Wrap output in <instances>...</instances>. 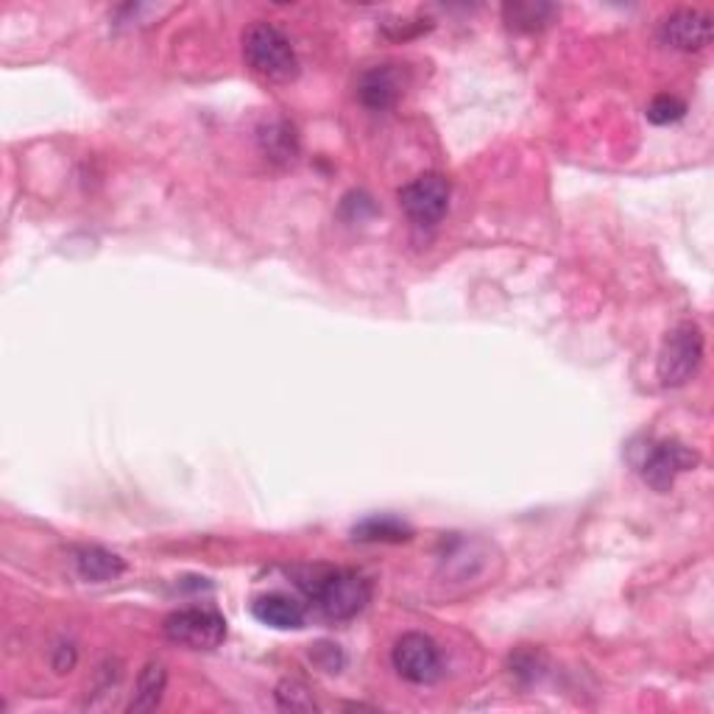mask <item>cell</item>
I'll return each mask as SVG.
<instances>
[{
  "label": "cell",
  "instance_id": "obj_1",
  "mask_svg": "<svg viewBox=\"0 0 714 714\" xmlns=\"http://www.w3.org/2000/svg\"><path fill=\"white\" fill-rule=\"evenodd\" d=\"M296 586L319 606L327 620H352L372 600V584L352 569H296Z\"/></svg>",
  "mask_w": 714,
  "mask_h": 714
},
{
  "label": "cell",
  "instance_id": "obj_2",
  "mask_svg": "<svg viewBox=\"0 0 714 714\" xmlns=\"http://www.w3.org/2000/svg\"><path fill=\"white\" fill-rule=\"evenodd\" d=\"M243 60L268 82H290L299 73V60L288 36L271 23H254L243 34Z\"/></svg>",
  "mask_w": 714,
  "mask_h": 714
},
{
  "label": "cell",
  "instance_id": "obj_3",
  "mask_svg": "<svg viewBox=\"0 0 714 714\" xmlns=\"http://www.w3.org/2000/svg\"><path fill=\"white\" fill-rule=\"evenodd\" d=\"M703 361V332L697 324L684 321L668 335L659 354V380L668 388H679L692 374L697 372Z\"/></svg>",
  "mask_w": 714,
  "mask_h": 714
},
{
  "label": "cell",
  "instance_id": "obj_4",
  "mask_svg": "<svg viewBox=\"0 0 714 714\" xmlns=\"http://www.w3.org/2000/svg\"><path fill=\"white\" fill-rule=\"evenodd\" d=\"M162 631L173 644H182V648L215 650L226 639V620L210 608H182L166 617Z\"/></svg>",
  "mask_w": 714,
  "mask_h": 714
},
{
  "label": "cell",
  "instance_id": "obj_5",
  "mask_svg": "<svg viewBox=\"0 0 714 714\" xmlns=\"http://www.w3.org/2000/svg\"><path fill=\"white\" fill-rule=\"evenodd\" d=\"M391 661H394L396 673L416 686L436 684L444 673L441 650L425 633H405L396 639Z\"/></svg>",
  "mask_w": 714,
  "mask_h": 714
},
{
  "label": "cell",
  "instance_id": "obj_6",
  "mask_svg": "<svg viewBox=\"0 0 714 714\" xmlns=\"http://www.w3.org/2000/svg\"><path fill=\"white\" fill-rule=\"evenodd\" d=\"M399 207L416 226H436L449 210V182L441 173H422L399 190Z\"/></svg>",
  "mask_w": 714,
  "mask_h": 714
},
{
  "label": "cell",
  "instance_id": "obj_7",
  "mask_svg": "<svg viewBox=\"0 0 714 714\" xmlns=\"http://www.w3.org/2000/svg\"><path fill=\"white\" fill-rule=\"evenodd\" d=\"M697 463V455L681 441H659L648 444L642 449V458L637 461L644 483L656 491H670L681 472L692 469Z\"/></svg>",
  "mask_w": 714,
  "mask_h": 714
},
{
  "label": "cell",
  "instance_id": "obj_8",
  "mask_svg": "<svg viewBox=\"0 0 714 714\" xmlns=\"http://www.w3.org/2000/svg\"><path fill=\"white\" fill-rule=\"evenodd\" d=\"M661 40L675 51H701L712 40V18L695 9H679L661 23Z\"/></svg>",
  "mask_w": 714,
  "mask_h": 714
},
{
  "label": "cell",
  "instance_id": "obj_9",
  "mask_svg": "<svg viewBox=\"0 0 714 714\" xmlns=\"http://www.w3.org/2000/svg\"><path fill=\"white\" fill-rule=\"evenodd\" d=\"M254 620L277 631H296L305 626V606L288 595H263L252 603Z\"/></svg>",
  "mask_w": 714,
  "mask_h": 714
},
{
  "label": "cell",
  "instance_id": "obj_10",
  "mask_svg": "<svg viewBox=\"0 0 714 714\" xmlns=\"http://www.w3.org/2000/svg\"><path fill=\"white\" fill-rule=\"evenodd\" d=\"M402 93V76L396 67L377 65L372 71L363 73L361 84H358V95L369 109H388L394 107L396 98Z\"/></svg>",
  "mask_w": 714,
  "mask_h": 714
},
{
  "label": "cell",
  "instance_id": "obj_11",
  "mask_svg": "<svg viewBox=\"0 0 714 714\" xmlns=\"http://www.w3.org/2000/svg\"><path fill=\"white\" fill-rule=\"evenodd\" d=\"M73 564H76L78 578L89 580V584H107V580L120 578L126 573L124 558L104 547H78L73 553Z\"/></svg>",
  "mask_w": 714,
  "mask_h": 714
},
{
  "label": "cell",
  "instance_id": "obj_12",
  "mask_svg": "<svg viewBox=\"0 0 714 714\" xmlns=\"http://www.w3.org/2000/svg\"><path fill=\"white\" fill-rule=\"evenodd\" d=\"M168 686V670L162 661H148L146 668L137 675L135 697L129 703V712H154L162 703V695H166Z\"/></svg>",
  "mask_w": 714,
  "mask_h": 714
},
{
  "label": "cell",
  "instance_id": "obj_13",
  "mask_svg": "<svg viewBox=\"0 0 714 714\" xmlns=\"http://www.w3.org/2000/svg\"><path fill=\"white\" fill-rule=\"evenodd\" d=\"M257 140H260L263 154L271 157L274 162H290L299 154V137H296L294 126L288 120H268L257 129Z\"/></svg>",
  "mask_w": 714,
  "mask_h": 714
},
{
  "label": "cell",
  "instance_id": "obj_14",
  "mask_svg": "<svg viewBox=\"0 0 714 714\" xmlns=\"http://www.w3.org/2000/svg\"><path fill=\"white\" fill-rule=\"evenodd\" d=\"M555 7L550 3H536V0H522V3H505L502 18L511 29L516 31H539L553 20Z\"/></svg>",
  "mask_w": 714,
  "mask_h": 714
},
{
  "label": "cell",
  "instance_id": "obj_15",
  "mask_svg": "<svg viewBox=\"0 0 714 714\" xmlns=\"http://www.w3.org/2000/svg\"><path fill=\"white\" fill-rule=\"evenodd\" d=\"M352 533L358 542H407V539H411V527H407L405 522L394 520V516H372V520H363Z\"/></svg>",
  "mask_w": 714,
  "mask_h": 714
},
{
  "label": "cell",
  "instance_id": "obj_16",
  "mask_svg": "<svg viewBox=\"0 0 714 714\" xmlns=\"http://www.w3.org/2000/svg\"><path fill=\"white\" fill-rule=\"evenodd\" d=\"M277 703L285 712H316V708H319L310 686L296 679L283 681V684L277 686Z\"/></svg>",
  "mask_w": 714,
  "mask_h": 714
},
{
  "label": "cell",
  "instance_id": "obj_17",
  "mask_svg": "<svg viewBox=\"0 0 714 714\" xmlns=\"http://www.w3.org/2000/svg\"><path fill=\"white\" fill-rule=\"evenodd\" d=\"M686 115V104L675 95H656L648 104V120L656 126H670Z\"/></svg>",
  "mask_w": 714,
  "mask_h": 714
},
{
  "label": "cell",
  "instance_id": "obj_18",
  "mask_svg": "<svg viewBox=\"0 0 714 714\" xmlns=\"http://www.w3.org/2000/svg\"><path fill=\"white\" fill-rule=\"evenodd\" d=\"M313 659L316 664H321V668L327 670V673H338V670L343 668V653L338 650V644H316L313 648Z\"/></svg>",
  "mask_w": 714,
  "mask_h": 714
},
{
  "label": "cell",
  "instance_id": "obj_19",
  "mask_svg": "<svg viewBox=\"0 0 714 714\" xmlns=\"http://www.w3.org/2000/svg\"><path fill=\"white\" fill-rule=\"evenodd\" d=\"M514 673L522 675L527 681L539 679V656L536 653H520L514 659Z\"/></svg>",
  "mask_w": 714,
  "mask_h": 714
},
{
  "label": "cell",
  "instance_id": "obj_20",
  "mask_svg": "<svg viewBox=\"0 0 714 714\" xmlns=\"http://www.w3.org/2000/svg\"><path fill=\"white\" fill-rule=\"evenodd\" d=\"M73 664H76V648L73 644H60L54 650V670L56 673H71Z\"/></svg>",
  "mask_w": 714,
  "mask_h": 714
}]
</instances>
